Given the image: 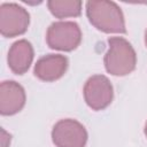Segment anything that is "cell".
<instances>
[{
  "instance_id": "cell-7",
  "label": "cell",
  "mask_w": 147,
  "mask_h": 147,
  "mask_svg": "<svg viewBox=\"0 0 147 147\" xmlns=\"http://www.w3.org/2000/svg\"><path fill=\"white\" fill-rule=\"evenodd\" d=\"M26 95L22 85L15 80H3L0 84V114L11 116L25 106Z\"/></svg>"
},
{
  "instance_id": "cell-5",
  "label": "cell",
  "mask_w": 147,
  "mask_h": 147,
  "mask_svg": "<svg viewBox=\"0 0 147 147\" xmlns=\"http://www.w3.org/2000/svg\"><path fill=\"white\" fill-rule=\"evenodd\" d=\"M87 139L85 126L72 118L60 119L52 129V141L56 147H85Z\"/></svg>"
},
{
  "instance_id": "cell-8",
  "label": "cell",
  "mask_w": 147,
  "mask_h": 147,
  "mask_svg": "<svg viewBox=\"0 0 147 147\" xmlns=\"http://www.w3.org/2000/svg\"><path fill=\"white\" fill-rule=\"evenodd\" d=\"M69 67L68 57L62 54H47L41 56L34 64V76L46 83L55 82L64 76Z\"/></svg>"
},
{
  "instance_id": "cell-3",
  "label": "cell",
  "mask_w": 147,
  "mask_h": 147,
  "mask_svg": "<svg viewBox=\"0 0 147 147\" xmlns=\"http://www.w3.org/2000/svg\"><path fill=\"white\" fill-rule=\"evenodd\" d=\"M46 42L52 49L71 52L82 42L80 28L77 23L71 21L54 22L47 29Z\"/></svg>"
},
{
  "instance_id": "cell-6",
  "label": "cell",
  "mask_w": 147,
  "mask_h": 147,
  "mask_svg": "<svg viewBox=\"0 0 147 147\" xmlns=\"http://www.w3.org/2000/svg\"><path fill=\"white\" fill-rule=\"evenodd\" d=\"M86 105L95 111L106 109L114 99V87L110 80L103 75L90 77L83 88Z\"/></svg>"
},
{
  "instance_id": "cell-2",
  "label": "cell",
  "mask_w": 147,
  "mask_h": 147,
  "mask_svg": "<svg viewBox=\"0 0 147 147\" xmlns=\"http://www.w3.org/2000/svg\"><path fill=\"white\" fill-rule=\"evenodd\" d=\"M108 46L103 59L107 72L113 76L131 74L137 65V54L132 45L123 37H110Z\"/></svg>"
},
{
  "instance_id": "cell-12",
  "label": "cell",
  "mask_w": 147,
  "mask_h": 147,
  "mask_svg": "<svg viewBox=\"0 0 147 147\" xmlns=\"http://www.w3.org/2000/svg\"><path fill=\"white\" fill-rule=\"evenodd\" d=\"M144 132H145V136H146V138H147V122H146V124H145V129H144Z\"/></svg>"
},
{
  "instance_id": "cell-11",
  "label": "cell",
  "mask_w": 147,
  "mask_h": 147,
  "mask_svg": "<svg viewBox=\"0 0 147 147\" xmlns=\"http://www.w3.org/2000/svg\"><path fill=\"white\" fill-rule=\"evenodd\" d=\"M1 133H2V147H7V145L5 144V139H6L5 138V130H1ZM8 139H10V136L7 138V140ZM8 142H10V140H8Z\"/></svg>"
},
{
  "instance_id": "cell-9",
  "label": "cell",
  "mask_w": 147,
  "mask_h": 147,
  "mask_svg": "<svg viewBox=\"0 0 147 147\" xmlns=\"http://www.w3.org/2000/svg\"><path fill=\"white\" fill-rule=\"evenodd\" d=\"M33 56L34 52L31 42L26 39H20L15 41L8 51V67L15 75H23L29 70Z\"/></svg>"
},
{
  "instance_id": "cell-4",
  "label": "cell",
  "mask_w": 147,
  "mask_h": 147,
  "mask_svg": "<svg viewBox=\"0 0 147 147\" xmlns=\"http://www.w3.org/2000/svg\"><path fill=\"white\" fill-rule=\"evenodd\" d=\"M30 14L15 2H3L0 6V33L6 38L18 37L26 32Z\"/></svg>"
},
{
  "instance_id": "cell-1",
  "label": "cell",
  "mask_w": 147,
  "mask_h": 147,
  "mask_svg": "<svg viewBox=\"0 0 147 147\" xmlns=\"http://www.w3.org/2000/svg\"><path fill=\"white\" fill-rule=\"evenodd\" d=\"M86 16L90 23L99 31L105 33H126L123 11L114 1H87Z\"/></svg>"
},
{
  "instance_id": "cell-13",
  "label": "cell",
  "mask_w": 147,
  "mask_h": 147,
  "mask_svg": "<svg viewBox=\"0 0 147 147\" xmlns=\"http://www.w3.org/2000/svg\"><path fill=\"white\" fill-rule=\"evenodd\" d=\"M145 45H146V47H147V30H146V32H145Z\"/></svg>"
},
{
  "instance_id": "cell-10",
  "label": "cell",
  "mask_w": 147,
  "mask_h": 147,
  "mask_svg": "<svg viewBox=\"0 0 147 147\" xmlns=\"http://www.w3.org/2000/svg\"><path fill=\"white\" fill-rule=\"evenodd\" d=\"M83 2L79 0H49L47 1L48 10L56 18L78 17L82 14Z\"/></svg>"
}]
</instances>
